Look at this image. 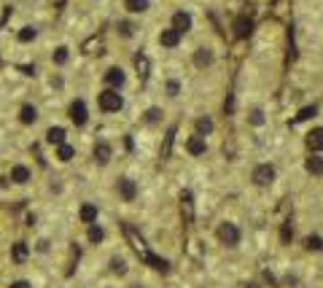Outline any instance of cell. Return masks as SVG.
<instances>
[{
  "label": "cell",
  "mask_w": 323,
  "mask_h": 288,
  "mask_svg": "<svg viewBox=\"0 0 323 288\" xmlns=\"http://www.w3.org/2000/svg\"><path fill=\"white\" fill-rule=\"evenodd\" d=\"M121 105H124V100H121V95H119L116 89H105L100 95V108H102V111L113 113V111H121Z\"/></svg>",
  "instance_id": "1"
},
{
  "label": "cell",
  "mask_w": 323,
  "mask_h": 288,
  "mask_svg": "<svg viewBox=\"0 0 323 288\" xmlns=\"http://www.w3.org/2000/svg\"><path fill=\"white\" fill-rule=\"evenodd\" d=\"M218 240H221L224 245H237L240 243V229L234 226V224H221V229H218Z\"/></svg>",
  "instance_id": "2"
},
{
  "label": "cell",
  "mask_w": 323,
  "mask_h": 288,
  "mask_svg": "<svg viewBox=\"0 0 323 288\" xmlns=\"http://www.w3.org/2000/svg\"><path fill=\"white\" fill-rule=\"evenodd\" d=\"M253 181L258 183V186H269V183L275 181V167L272 164H261L253 170Z\"/></svg>",
  "instance_id": "3"
},
{
  "label": "cell",
  "mask_w": 323,
  "mask_h": 288,
  "mask_svg": "<svg viewBox=\"0 0 323 288\" xmlns=\"http://www.w3.org/2000/svg\"><path fill=\"white\" fill-rule=\"evenodd\" d=\"M127 237H129L132 248H135V251H137V256H143V261H148V258L154 256V253H151V251H148V248H146V243H143V240H140V237H137V234H135V229H132V226H127Z\"/></svg>",
  "instance_id": "4"
},
{
  "label": "cell",
  "mask_w": 323,
  "mask_h": 288,
  "mask_svg": "<svg viewBox=\"0 0 323 288\" xmlns=\"http://www.w3.org/2000/svg\"><path fill=\"white\" fill-rule=\"evenodd\" d=\"M86 116H89V113H86V105H84V100H76L70 105V119L76 124H86Z\"/></svg>",
  "instance_id": "5"
},
{
  "label": "cell",
  "mask_w": 323,
  "mask_h": 288,
  "mask_svg": "<svg viewBox=\"0 0 323 288\" xmlns=\"http://www.w3.org/2000/svg\"><path fill=\"white\" fill-rule=\"evenodd\" d=\"M178 41H181V32H178L175 27H170V30H162V35H159V43H162V46L172 49V46H178Z\"/></svg>",
  "instance_id": "6"
},
{
  "label": "cell",
  "mask_w": 323,
  "mask_h": 288,
  "mask_svg": "<svg viewBox=\"0 0 323 288\" xmlns=\"http://www.w3.org/2000/svg\"><path fill=\"white\" fill-rule=\"evenodd\" d=\"M119 192H121V197H124L127 202H132V199H135V194H137L135 181H129V178H121V181H119Z\"/></svg>",
  "instance_id": "7"
},
{
  "label": "cell",
  "mask_w": 323,
  "mask_h": 288,
  "mask_svg": "<svg viewBox=\"0 0 323 288\" xmlns=\"http://www.w3.org/2000/svg\"><path fill=\"white\" fill-rule=\"evenodd\" d=\"M111 157H113V148L108 146V143H97V146H95V159L100 164H108V162H111Z\"/></svg>",
  "instance_id": "8"
},
{
  "label": "cell",
  "mask_w": 323,
  "mask_h": 288,
  "mask_svg": "<svg viewBox=\"0 0 323 288\" xmlns=\"http://www.w3.org/2000/svg\"><path fill=\"white\" fill-rule=\"evenodd\" d=\"M172 27H175L178 32H186L189 27H192V16H189L186 11H178V14L172 16Z\"/></svg>",
  "instance_id": "9"
},
{
  "label": "cell",
  "mask_w": 323,
  "mask_h": 288,
  "mask_svg": "<svg viewBox=\"0 0 323 288\" xmlns=\"http://www.w3.org/2000/svg\"><path fill=\"white\" fill-rule=\"evenodd\" d=\"M105 81L111 89H119V86L124 84V70H121V67H111V70L105 73Z\"/></svg>",
  "instance_id": "10"
},
{
  "label": "cell",
  "mask_w": 323,
  "mask_h": 288,
  "mask_svg": "<svg viewBox=\"0 0 323 288\" xmlns=\"http://www.w3.org/2000/svg\"><path fill=\"white\" fill-rule=\"evenodd\" d=\"M307 146L313 148V151H323V127H315L307 135Z\"/></svg>",
  "instance_id": "11"
},
{
  "label": "cell",
  "mask_w": 323,
  "mask_h": 288,
  "mask_svg": "<svg viewBox=\"0 0 323 288\" xmlns=\"http://www.w3.org/2000/svg\"><path fill=\"white\" fill-rule=\"evenodd\" d=\"M186 148H189V154H194V157H199V154H205V137L197 135V137H189V143H186Z\"/></svg>",
  "instance_id": "12"
},
{
  "label": "cell",
  "mask_w": 323,
  "mask_h": 288,
  "mask_svg": "<svg viewBox=\"0 0 323 288\" xmlns=\"http://www.w3.org/2000/svg\"><path fill=\"white\" fill-rule=\"evenodd\" d=\"M213 62V51L210 49H197V54H194V65L197 67H207Z\"/></svg>",
  "instance_id": "13"
},
{
  "label": "cell",
  "mask_w": 323,
  "mask_h": 288,
  "mask_svg": "<svg viewBox=\"0 0 323 288\" xmlns=\"http://www.w3.org/2000/svg\"><path fill=\"white\" fill-rule=\"evenodd\" d=\"M46 140L54 143V146H62V143H65V129H62V127H51V129L46 132Z\"/></svg>",
  "instance_id": "14"
},
{
  "label": "cell",
  "mask_w": 323,
  "mask_h": 288,
  "mask_svg": "<svg viewBox=\"0 0 323 288\" xmlns=\"http://www.w3.org/2000/svg\"><path fill=\"white\" fill-rule=\"evenodd\" d=\"M11 181H14V183H27V181H30V170L22 167V164H16L14 170H11Z\"/></svg>",
  "instance_id": "15"
},
{
  "label": "cell",
  "mask_w": 323,
  "mask_h": 288,
  "mask_svg": "<svg viewBox=\"0 0 323 288\" xmlns=\"http://www.w3.org/2000/svg\"><path fill=\"white\" fill-rule=\"evenodd\" d=\"M95 218H97V207L92 205V202H86L84 207H81V221H84V224H92Z\"/></svg>",
  "instance_id": "16"
},
{
  "label": "cell",
  "mask_w": 323,
  "mask_h": 288,
  "mask_svg": "<svg viewBox=\"0 0 323 288\" xmlns=\"http://www.w3.org/2000/svg\"><path fill=\"white\" fill-rule=\"evenodd\" d=\"M73 154H76V148L67 146V143H62V146H57V159H62V162H70Z\"/></svg>",
  "instance_id": "17"
},
{
  "label": "cell",
  "mask_w": 323,
  "mask_h": 288,
  "mask_svg": "<svg viewBox=\"0 0 323 288\" xmlns=\"http://www.w3.org/2000/svg\"><path fill=\"white\" fill-rule=\"evenodd\" d=\"M307 172H313V175H323V157H310L307 159Z\"/></svg>",
  "instance_id": "18"
},
{
  "label": "cell",
  "mask_w": 323,
  "mask_h": 288,
  "mask_svg": "<svg viewBox=\"0 0 323 288\" xmlns=\"http://www.w3.org/2000/svg\"><path fill=\"white\" fill-rule=\"evenodd\" d=\"M19 119H22V124H32L38 119V111L32 105H25L22 108V113H19Z\"/></svg>",
  "instance_id": "19"
},
{
  "label": "cell",
  "mask_w": 323,
  "mask_h": 288,
  "mask_svg": "<svg viewBox=\"0 0 323 288\" xmlns=\"http://www.w3.org/2000/svg\"><path fill=\"white\" fill-rule=\"evenodd\" d=\"M11 256H14L16 264H22V261L27 258V245H25V243H16L14 248H11Z\"/></svg>",
  "instance_id": "20"
},
{
  "label": "cell",
  "mask_w": 323,
  "mask_h": 288,
  "mask_svg": "<svg viewBox=\"0 0 323 288\" xmlns=\"http://www.w3.org/2000/svg\"><path fill=\"white\" fill-rule=\"evenodd\" d=\"M35 35H38V30H35V27H22V30H19V41H22V43L35 41Z\"/></svg>",
  "instance_id": "21"
},
{
  "label": "cell",
  "mask_w": 323,
  "mask_h": 288,
  "mask_svg": "<svg viewBox=\"0 0 323 288\" xmlns=\"http://www.w3.org/2000/svg\"><path fill=\"white\" fill-rule=\"evenodd\" d=\"M127 8H129L132 14H140V11L148 8V0H127Z\"/></svg>",
  "instance_id": "22"
},
{
  "label": "cell",
  "mask_w": 323,
  "mask_h": 288,
  "mask_svg": "<svg viewBox=\"0 0 323 288\" xmlns=\"http://www.w3.org/2000/svg\"><path fill=\"white\" fill-rule=\"evenodd\" d=\"M210 129H213V122H210V119H207V116L197 119V132H199V135H207V132H210Z\"/></svg>",
  "instance_id": "23"
},
{
  "label": "cell",
  "mask_w": 323,
  "mask_h": 288,
  "mask_svg": "<svg viewBox=\"0 0 323 288\" xmlns=\"http://www.w3.org/2000/svg\"><path fill=\"white\" fill-rule=\"evenodd\" d=\"M172 137H175V127H172V129L167 132V137H164V148H162V157H167V154H170V148H172Z\"/></svg>",
  "instance_id": "24"
},
{
  "label": "cell",
  "mask_w": 323,
  "mask_h": 288,
  "mask_svg": "<svg viewBox=\"0 0 323 288\" xmlns=\"http://www.w3.org/2000/svg\"><path fill=\"white\" fill-rule=\"evenodd\" d=\"M54 62H57V65H65V62H67V49H65V46H60V49L54 51Z\"/></svg>",
  "instance_id": "25"
},
{
  "label": "cell",
  "mask_w": 323,
  "mask_h": 288,
  "mask_svg": "<svg viewBox=\"0 0 323 288\" xmlns=\"http://www.w3.org/2000/svg\"><path fill=\"white\" fill-rule=\"evenodd\" d=\"M102 237H105V232H102L100 226H89V240L92 243H100Z\"/></svg>",
  "instance_id": "26"
},
{
  "label": "cell",
  "mask_w": 323,
  "mask_h": 288,
  "mask_svg": "<svg viewBox=\"0 0 323 288\" xmlns=\"http://www.w3.org/2000/svg\"><path fill=\"white\" fill-rule=\"evenodd\" d=\"M248 32H251V22H245V19H237V35H240V38H245Z\"/></svg>",
  "instance_id": "27"
},
{
  "label": "cell",
  "mask_w": 323,
  "mask_h": 288,
  "mask_svg": "<svg viewBox=\"0 0 323 288\" xmlns=\"http://www.w3.org/2000/svg\"><path fill=\"white\" fill-rule=\"evenodd\" d=\"M159 116H162V111H159V108H148V111H146V122H148V124L159 122Z\"/></svg>",
  "instance_id": "28"
},
{
  "label": "cell",
  "mask_w": 323,
  "mask_h": 288,
  "mask_svg": "<svg viewBox=\"0 0 323 288\" xmlns=\"http://www.w3.org/2000/svg\"><path fill=\"white\" fill-rule=\"evenodd\" d=\"M181 202H183V207H186V216L192 218V194L183 192V194H181Z\"/></svg>",
  "instance_id": "29"
},
{
  "label": "cell",
  "mask_w": 323,
  "mask_h": 288,
  "mask_svg": "<svg viewBox=\"0 0 323 288\" xmlns=\"http://www.w3.org/2000/svg\"><path fill=\"white\" fill-rule=\"evenodd\" d=\"M137 70H140V76H143V78L148 76V73H146V70H148V60H146V57H143V54L137 57Z\"/></svg>",
  "instance_id": "30"
},
{
  "label": "cell",
  "mask_w": 323,
  "mask_h": 288,
  "mask_svg": "<svg viewBox=\"0 0 323 288\" xmlns=\"http://www.w3.org/2000/svg\"><path fill=\"white\" fill-rule=\"evenodd\" d=\"M315 113H318V111H315V105L313 108H302V111H299V122H304V119H310V116H315Z\"/></svg>",
  "instance_id": "31"
},
{
  "label": "cell",
  "mask_w": 323,
  "mask_h": 288,
  "mask_svg": "<svg viewBox=\"0 0 323 288\" xmlns=\"http://www.w3.org/2000/svg\"><path fill=\"white\" fill-rule=\"evenodd\" d=\"M251 124H264V113L261 111H258V108H256V111H251Z\"/></svg>",
  "instance_id": "32"
},
{
  "label": "cell",
  "mask_w": 323,
  "mask_h": 288,
  "mask_svg": "<svg viewBox=\"0 0 323 288\" xmlns=\"http://www.w3.org/2000/svg\"><path fill=\"white\" fill-rule=\"evenodd\" d=\"M307 245L313 248V251H323V240H321V237H310Z\"/></svg>",
  "instance_id": "33"
},
{
  "label": "cell",
  "mask_w": 323,
  "mask_h": 288,
  "mask_svg": "<svg viewBox=\"0 0 323 288\" xmlns=\"http://www.w3.org/2000/svg\"><path fill=\"white\" fill-rule=\"evenodd\" d=\"M113 272H119V275H124L127 272V267H124V261H121V258H113Z\"/></svg>",
  "instance_id": "34"
},
{
  "label": "cell",
  "mask_w": 323,
  "mask_h": 288,
  "mask_svg": "<svg viewBox=\"0 0 323 288\" xmlns=\"http://www.w3.org/2000/svg\"><path fill=\"white\" fill-rule=\"evenodd\" d=\"M119 27H121V35H127V38H129V35H132V32H135V27H132V25H129V22H121V25H119Z\"/></svg>",
  "instance_id": "35"
},
{
  "label": "cell",
  "mask_w": 323,
  "mask_h": 288,
  "mask_svg": "<svg viewBox=\"0 0 323 288\" xmlns=\"http://www.w3.org/2000/svg\"><path fill=\"white\" fill-rule=\"evenodd\" d=\"M178 89H181V86H178V81H170V84H167V92H170L172 97L178 95Z\"/></svg>",
  "instance_id": "36"
},
{
  "label": "cell",
  "mask_w": 323,
  "mask_h": 288,
  "mask_svg": "<svg viewBox=\"0 0 323 288\" xmlns=\"http://www.w3.org/2000/svg\"><path fill=\"white\" fill-rule=\"evenodd\" d=\"M11 288H30V283H27V280H16V283L11 286Z\"/></svg>",
  "instance_id": "37"
},
{
  "label": "cell",
  "mask_w": 323,
  "mask_h": 288,
  "mask_svg": "<svg viewBox=\"0 0 323 288\" xmlns=\"http://www.w3.org/2000/svg\"><path fill=\"white\" fill-rule=\"evenodd\" d=\"M132 288H140V286H132Z\"/></svg>",
  "instance_id": "38"
}]
</instances>
